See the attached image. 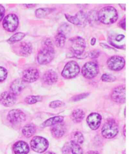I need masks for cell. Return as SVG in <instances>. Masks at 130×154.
Masks as SVG:
<instances>
[{
    "instance_id": "6da1fadb",
    "label": "cell",
    "mask_w": 130,
    "mask_h": 154,
    "mask_svg": "<svg viewBox=\"0 0 130 154\" xmlns=\"http://www.w3.org/2000/svg\"><path fill=\"white\" fill-rule=\"evenodd\" d=\"M55 54L54 45L51 40L47 38L45 41L43 47L39 52L37 60L41 65H46L54 59Z\"/></svg>"
},
{
    "instance_id": "7a4b0ae2",
    "label": "cell",
    "mask_w": 130,
    "mask_h": 154,
    "mask_svg": "<svg viewBox=\"0 0 130 154\" xmlns=\"http://www.w3.org/2000/svg\"><path fill=\"white\" fill-rule=\"evenodd\" d=\"M118 18L117 11L111 6L103 7L97 13L98 20L102 23L110 25L117 21Z\"/></svg>"
},
{
    "instance_id": "3957f363",
    "label": "cell",
    "mask_w": 130,
    "mask_h": 154,
    "mask_svg": "<svg viewBox=\"0 0 130 154\" xmlns=\"http://www.w3.org/2000/svg\"><path fill=\"white\" fill-rule=\"evenodd\" d=\"M71 42V51L72 57L82 59L87 57L84 51L86 43L84 39L80 36H75L70 39Z\"/></svg>"
},
{
    "instance_id": "277c9868",
    "label": "cell",
    "mask_w": 130,
    "mask_h": 154,
    "mask_svg": "<svg viewBox=\"0 0 130 154\" xmlns=\"http://www.w3.org/2000/svg\"><path fill=\"white\" fill-rule=\"evenodd\" d=\"M119 128L116 122L113 119L107 120L102 128V134L104 138L111 139L118 134Z\"/></svg>"
},
{
    "instance_id": "5b68a950",
    "label": "cell",
    "mask_w": 130,
    "mask_h": 154,
    "mask_svg": "<svg viewBox=\"0 0 130 154\" xmlns=\"http://www.w3.org/2000/svg\"><path fill=\"white\" fill-rule=\"evenodd\" d=\"M80 71L79 64L75 61H71L66 64L61 75L66 79H72L77 76Z\"/></svg>"
},
{
    "instance_id": "8992f818",
    "label": "cell",
    "mask_w": 130,
    "mask_h": 154,
    "mask_svg": "<svg viewBox=\"0 0 130 154\" xmlns=\"http://www.w3.org/2000/svg\"><path fill=\"white\" fill-rule=\"evenodd\" d=\"M99 67L96 63L89 61L84 64L82 67V75L87 79H90L95 78L99 72Z\"/></svg>"
},
{
    "instance_id": "52a82bcc",
    "label": "cell",
    "mask_w": 130,
    "mask_h": 154,
    "mask_svg": "<svg viewBox=\"0 0 130 154\" xmlns=\"http://www.w3.org/2000/svg\"><path fill=\"white\" fill-rule=\"evenodd\" d=\"M31 146L34 151L39 153H43L48 148V141L43 137L36 136L34 137L30 143Z\"/></svg>"
},
{
    "instance_id": "ba28073f",
    "label": "cell",
    "mask_w": 130,
    "mask_h": 154,
    "mask_svg": "<svg viewBox=\"0 0 130 154\" xmlns=\"http://www.w3.org/2000/svg\"><path fill=\"white\" fill-rule=\"evenodd\" d=\"M19 25V20L15 14H10L5 17L2 22L4 29L8 32L15 31Z\"/></svg>"
},
{
    "instance_id": "9c48e42d",
    "label": "cell",
    "mask_w": 130,
    "mask_h": 154,
    "mask_svg": "<svg viewBox=\"0 0 130 154\" xmlns=\"http://www.w3.org/2000/svg\"><path fill=\"white\" fill-rule=\"evenodd\" d=\"M125 60L123 57L120 56H113L108 60V67L111 70L120 71L125 66Z\"/></svg>"
},
{
    "instance_id": "30bf717a",
    "label": "cell",
    "mask_w": 130,
    "mask_h": 154,
    "mask_svg": "<svg viewBox=\"0 0 130 154\" xmlns=\"http://www.w3.org/2000/svg\"><path fill=\"white\" fill-rule=\"evenodd\" d=\"M111 99L117 103H123L126 102V89L125 86L121 85L113 89L111 93Z\"/></svg>"
},
{
    "instance_id": "8fae6325",
    "label": "cell",
    "mask_w": 130,
    "mask_h": 154,
    "mask_svg": "<svg viewBox=\"0 0 130 154\" xmlns=\"http://www.w3.org/2000/svg\"><path fill=\"white\" fill-rule=\"evenodd\" d=\"M7 119L9 122L16 125L24 122L26 120L25 113L19 109H13L9 112Z\"/></svg>"
},
{
    "instance_id": "7c38bea8",
    "label": "cell",
    "mask_w": 130,
    "mask_h": 154,
    "mask_svg": "<svg viewBox=\"0 0 130 154\" xmlns=\"http://www.w3.org/2000/svg\"><path fill=\"white\" fill-rule=\"evenodd\" d=\"M40 77L38 70L35 68H30L24 71L22 78L24 82H33L37 81Z\"/></svg>"
},
{
    "instance_id": "4fadbf2b",
    "label": "cell",
    "mask_w": 130,
    "mask_h": 154,
    "mask_svg": "<svg viewBox=\"0 0 130 154\" xmlns=\"http://www.w3.org/2000/svg\"><path fill=\"white\" fill-rule=\"evenodd\" d=\"M102 117L99 113H91L87 118V122L90 128L92 130H96L100 126Z\"/></svg>"
},
{
    "instance_id": "5bb4252c",
    "label": "cell",
    "mask_w": 130,
    "mask_h": 154,
    "mask_svg": "<svg viewBox=\"0 0 130 154\" xmlns=\"http://www.w3.org/2000/svg\"><path fill=\"white\" fill-rule=\"evenodd\" d=\"M16 101V96L11 92H3L0 96V102L5 107H9L13 106Z\"/></svg>"
},
{
    "instance_id": "9a60e30c",
    "label": "cell",
    "mask_w": 130,
    "mask_h": 154,
    "mask_svg": "<svg viewBox=\"0 0 130 154\" xmlns=\"http://www.w3.org/2000/svg\"><path fill=\"white\" fill-rule=\"evenodd\" d=\"M58 80L57 73L52 69L46 71L43 75V80L47 85H51L55 83Z\"/></svg>"
},
{
    "instance_id": "2e32d148",
    "label": "cell",
    "mask_w": 130,
    "mask_h": 154,
    "mask_svg": "<svg viewBox=\"0 0 130 154\" xmlns=\"http://www.w3.org/2000/svg\"><path fill=\"white\" fill-rule=\"evenodd\" d=\"M25 88L24 82L23 80L19 79H15L12 82L10 89L11 93L16 96L20 94Z\"/></svg>"
},
{
    "instance_id": "e0dca14e",
    "label": "cell",
    "mask_w": 130,
    "mask_h": 154,
    "mask_svg": "<svg viewBox=\"0 0 130 154\" xmlns=\"http://www.w3.org/2000/svg\"><path fill=\"white\" fill-rule=\"evenodd\" d=\"M13 150L15 154H27L29 152V148L26 143L20 141L14 145Z\"/></svg>"
},
{
    "instance_id": "ac0fdd59",
    "label": "cell",
    "mask_w": 130,
    "mask_h": 154,
    "mask_svg": "<svg viewBox=\"0 0 130 154\" xmlns=\"http://www.w3.org/2000/svg\"><path fill=\"white\" fill-rule=\"evenodd\" d=\"M33 47L32 44L28 42H23L19 45V54L23 57H27L31 54Z\"/></svg>"
},
{
    "instance_id": "d6986e66",
    "label": "cell",
    "mask_w": 130,
    "mask_h": 154,
    "mask_svg": "<svg viewBox=\"0 0 130 154\" xmlns=\"http://www.w3.org/2000/svg\"><path fill=\"white\" fill-rule=\"evenodd\" d=\"M61 123L55 125L52 129V134L54 138H61L65 134V127Z\"/></svg>"
},
{
    "instance_id": "ffe728a7",
    "label": "cell",
    "mask_w": 130,
    "mask_h": 154,
    "mask_svg": "<svg viewBox=\"0 0 130 154\" xmlns=\"http://www.w3.org/2000/svg\"><path fill=\"white\" fill-rule=\"evenodd\" d=\"M85 113L82 109H77L73 110L71 115V119L75 123H80L83 120Z\"/></svg>"
},
{
    "instance_id": "44dd1931",
    "label": "cell",
    "mask_w": 130,
    "mask_h": 154,
    "mask_svg": "<svg viewBox=\"0 0 130 154\" xmlns=\"http://www.w3.org/2000/svg\"><path fill=\"white\" fill-rule=\"evenodd\" d=\"M64 117L62 116H57L49 119L42 124L43 127L52 126L55 125L62 123L64 121Z\"/></svg>"
},
{
    "instance_id": "7402d4cb",
    "label": "cell",
    "mask_w": 130,
    "mask_h": 154,
    "mask_svg": "<svg viewBox=\"0 0 130 154\" xmlns=\"http://www.w3.org/2000/svg\"><path fill=\"white\" fill-rule=\"evenodd\" d=\"M55 43L58 48H63L65 45L66 36L61 32H58L55 36Z\"/></svg>"
},
{
    "instance_id": "603a6c76",
    "label": "cell",
    "mask_w": 130,
    "mask_h": 154,
    "mask_svg": "<svg viewBox=\"0 0 130 154\" xmlns=\"http://www.w3.org/2000/svg\"><path fill=\"white\" fill-rule=\"evenodd\" d=\"M54 10V9L52 8H40L36 11V17L40 19L44 18L49 15Z\"/></svg>"
},
{
    "instance_id": "cb8c5ba5",
    "label": "cell",
    "mask_w": 130,
    "mask_h": 154,
    "mask_svg": "<svg viewBox=\"0 0 130 154\" xmlns=\"http://www.w3.org/2000/svg\"><path fill=\"white\" fill-rule=\"evenodd\" d=\"M22 131L25 137L29 138L34 135L35 133V127L33 125H28L23 127Z\"/></svg>"
},
{
    "instance_id": "d4e9b609",
    "label": "cell",
    "mask_w": 130,
    "mask_h": 154,
    "mask_svg": "<svg viewBox=\"0 0 130 154\" xmlns=\"http://www.w3.org/2000/svg\"><path fill=\"white\" fill-rule=\"evenodd\" d=\"M25 36L26 35L23 32H18L11 36L7 40V42L10 44L18 42L23 40Z\"/></svg>"
},
{
    "instance_id": "484cf974",
    "label": "cell",
    "mask_w": 130,
    "mask_h": 154,
    "mask_svg": "<svg viewBox=\"0 0 130 154\" xmlns=\"http://www.w3.org/2000/svg\"><path fill=\"white\" fill-rule=\"evenodd\" d=\"M70 145L71 152L72 154H83V150L79 144L71 140Z\"/></svg>"
},
{
    "instance_id": "4316f807",
    "label": "cell",
    "mask_w": 130,
    "mask_h": 154,
    "mask_svg": "<svg viewBox=\"0 0 130 154\" xmlns=\"http://www.w3.org/2000/svg\"><path fill=\"white\" fill-rule=\"evenodd\" d=\"M72 141H75L76 143L81 145L83 143L84 138L81 133L79 131H75L72 134Z\"/></svg>"
},
{
    "instance_id": "83f0119b",
    "label": "cell",
    "mask_w": 130,
    "mask_h": 154,
    "mask_svg": "<svg viewBox=\"0 0 130 154\" xmlns=\"http://www.w3.org/2000/svg\"><path fill=\"white\" fill-rule=\"evenodd\" d=\"M75 16L79 19L80 25H85L88 21L87 15L83 11H79Z\"/></svg>"
},
{
    "instance_id": "f1b7e54d",
    "label": "cell",
    "mask_w": 130,
    "mask_h": 154,
    "mask_svg": "<svg viewBox=\"0 0 130 154\" xmlns=\"http://www.w3.org/2000/svg\"><path fill=\"white\" fill-rule=\"evenodd\" d=\"M42 97L40 96H28L25 99V102L29 104H34L41 100Z\"/></svg>"
},
{
    "instance_id": "f546056e",
    "label": "cell",
    "mask_w": 130,
    "mask_h": 154,
    "mask_svg": "<svg viewBox=\"0 0 130 154\" xmlns=\"http://www.w3.org/2000/svg\"><path fill=\"white\" fill-rule=\"evenodd\" d=\"M65 17L66 19L69 22L73 24L76 25V26H80V23L79 19L75 16H72L68 14H65Z\"/></svg>"
},
{
    "instance_id": "4dcf8cb0",
    "label": "cell",
    "mask_w": 130,
    "mask_h": 154,
    "mask_svg": "<svg viewBox=\"0 0 130 154\" xmlns=\"http://www.w3.org/2000/svg\"><path fill=\"white\" fill-rule=\"evenodd\" d=\"M102 81L105 82H113L115 81L116 78L111 74H104L101 77Z\"/></svg>"
},
{
    "instance_id": "1f68e13d",
    "label": "cell",
    "mask_w": 130,
    "mask_h": 154,
    "mask_svg": "<svg viewBox=\"0 0 130 154\" xmlns=\"http://www.w3.org/2000/svg\"><path fill=\"white\" fill-rule=\"evenodd\" d=\"M7 71L5 68L0 66V82H3L7 76Z\"/></svg>"
},
{
    "instance_id": "d6a6232c",
    "label": "cell",
    "mask_w": 130,
    "mask_h": 154,
    "mask_svg": "<svg viewBox=\"0 0 130 154\" xmlns=\"http://www.w3.org/2000/svg\"><path fill=\"white\" fill-rule=\"evenodd\" d=\"M65 103L60 100H55L50 103L49 107L51 108L55 109L64 106Z\"/></svg>"
},
{
    "instance_id": "836d02e7",
    "label": "cell",
    "mask_w": 130,
    "mask_h": 154,
    "mask_svg": "<svg viewBox=\"0 0 130 154\" xmlns=\"http://www.w3.org/2000/svg\"><path fill=\"white\" fill-rule=\"evenodd\" d=\"M89 95V94L85 93L76 95L72 98V100L74 102L82 100V99L87 97Z\"/></svg>"
},
{
    "instance_id": "e575fe53",
    "label": "cell",
    "mask_w": 130,
    "mask_h": 154,
    "mask_svg": "<svg viewBox=\"0 0 130 154\" xmlns=\"http://www.w3.org/2000/svg\"><path fill=\"white\" fill-rule=\"evenodd\" d=\"M100 52L97 50H94L90 51L88 54V57L91 59H95L97 58L100 56Z\"/></svg>"
},
{
    "instance_id": "d590c367",
    "label": "cell",
    "mask_w": 130,
    "mask_h": 154,
    "mask_svg": "<svg viewBox=\"0 0 130 154\" xmlns=\"http://www.w3.org/2000/svg\"><path fill=\"white\" fill-rule=\"evenodd\" d=\"M5 13V9L2 5H0V22L4 18Z\"/></svg>"
},
{
    "instance_id": "8d00e7d4",
    "label": "cell",
    "mask_w": 130,
    "mask_h": 154,
    "mask_svg": "<svg viewBox=\"0 0 130 154\" xmlns=\"http://www.w3.org/2000/svg\"><path fill=\"white\" fill-rule=\"evenodd\" d=\"M120 26L123 30H126V20L125 17L121 21V22H120Z\"/></svg>"
},
{
    "instance_id": "74e56055",
    "label": "cell",
    "mask_w": 130,
    "mask_h": 154,
    "mask_svg": "<svg viewBox=\"0 0 130 154\" xmlns=\"http://www.w3.org/2000/svg\"><path fill=\"white\" fill-rule=\"evenodd\" d=\"M125 37V36L123 35L120 34L117 35L116 38V41L118 42L121 41Z\"/></svg>"
},
{
    "instance_id": "f35d334b",
    "label": "cell",
    "mask_w": 130,
    "mask_h": 154,
    "mask_svg": "<svg viewBox=\"0 0 130 154\" xmlns=\"http://www.w3.org/2000/svg\"><path fill=\"white\" fill-rule=\"evenodd\" d=\"M96 42V39L95 38L93 37L91 39L90 41V44L92 46L95 45Z\"/></svg>"
},
{
    "instance_id": "ab89813d",
    "label": "cell",
    "mask_w": 130,
    "mask_h": 154,
    "mask_svg": "<svg viewBox=\"0 0 130 154\" xmlns=\"http://www.w3.org/2000/svg\"><path fill=\"white\" fill-rule=\"evenodd\" d=\"M86 154H100L99 152L96 151H90L87 152Z\"/></svg>"
},
{
    "instance_id": "60d3db41",
    "label": "cell",
    "mask_w": 130,
    "mask_h": 154,
    "mask_svg": "<svg viewBox=\"0 0 130 154\" xmlns=\"http://www.w3.org/2000/svg\"><path fill=\"white\" fill-rule=\"evenodd\" d=\"M119 5L120 7V8H121L124 11L126 10V5L125 4H120Z\"/></svg>"
},
{
    "instance_id": "b9f144b4",
    "label": "cell",
    "mask_w": 130,
    "mask_h": 154,
    "mask_svg": "<svg viewBox=\"0 0 130 154\" xmlns=\"http://www.w3.org/2000/svg\"><path fill=\"white\" fill-rule=\"evenodd\" d=\"M25 6H26L27 8H33V7H34L36 6L35 5H33V4H31V5H25Z\"/></svg>"
},
{
    "instance_id": "7bdbcfd3",
    "label": "cell",
    "mask_w": 130,
    "mask_h": 154,
    "mask_svg": "<svg viewBox=\"0 0 130 154\" xmlns=\"http://www.w3.org/2000/svg\"><path fill=\"white\" fill-rule=\"evenodd\" d=\"M44 154H56L55 153H54V152H46V153Z\"/></svg>"
},
{
    "instance_id": "ee69618b",
    "label": "cell",
    "mask_w": 130,
    "mask_h": 154,
    "mask_svg": "<svg viewBox=\"0 0 130 154\" xmlns=\"http://www.w3.org/2000/svg\"><path fill=\"white\" fill-rule=\"evenodd\" d=\"M124 136H125V137L126 136V127H125V125L124 126Z\"/></svg>"
},
{
    "instance_id": "f6af8a7d",
    "label": "cell",
    "mask_w": 130,
    "mask_h": 154,
    "mask_svg": "<svg viewBox=\"0 0 130 154\" xmlns=\"http://www.w3.org/2000/svg\"><path fill=\"white\" fill-rule=\"evenodd\" d=\"M123 154H126V150H124L123 152Z\"/></svg>"
}]
</instances>
